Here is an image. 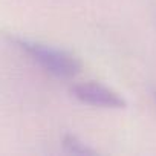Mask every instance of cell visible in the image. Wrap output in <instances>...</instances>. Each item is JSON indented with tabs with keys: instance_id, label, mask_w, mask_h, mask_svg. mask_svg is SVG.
<instances>
[{
	"instance_id": "cell-1",
	"label": "cell",
	"mask_w": 156,
	"mask_h": 156,
	"mask_svg": "<svg viewBox=\"0 0 156 156\" xmlns=\"http://www.w3.org/2000/svg\"><path fill=\"white\" fill-rule=\"evenodd\" d=\"M9 40L17 49H20L25 55H28L35 64H38L44 72L52 76L66 80V78L78 75L81 70L80 58L64 49L22 37H11Z\"/></svg>"
},
{
	"instance_id": "cell-2",
	"label": "cell",
	"mask_w": 156,
	"mask_h": 156,
	"mask_svg": "<svg viewBox=\"0 0 156 156\" xmlns=\"http://www.w3.org/2000/svg\"><path fill=\"white\" fill-rule=\"evenodd\" d=\"M70 94L80 103L94 106V107H103V109H124L126 107V100L118 92H115L113 89L104 84L94 83V81L75 84L70 89Z\"/></svg>"
},
{
	"instance_id": "cell-3",
	"label": "cell",
	"mask_w": 156,
	"mask_h": 156,
	"mask_svg": "<svg viewBox=\"0 0 156 156\" xmlns=\"http://www.w3.org/2000/svg\"><path fill=\"white\" fill-rule=\"evenodd\" d=\"M63 147L66 148L67 153L72 154H81V156H87V154H95V150L90 148L89 145H86L80 138H76L75 135H66L63 138Z\"/></svg>"
}]
</instances>
